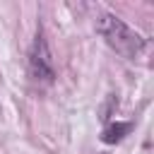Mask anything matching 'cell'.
<instances>
[{"instance_id":"obj_1","label":"cell","mask_w":154,"mask_h":154,"mask_svg":"<svg viewBox=\"0 0 154 154\" xmlns=\"http://www.w3.org/2000/svg\"><path fill=\"white\" fill-rule=\"evenodd\" d=\"M96 31L103 36V41L116 51L120 53L123 58L128 60H135L144 48H147V38L135 31L132 26H128L120 17L116 14H101L99 22H96Z\"/></svg>"},{"instance_id":"obj_2","label":"cell","mask_w":154,"mask_h":154,"mask_svg":"<svg viewBox=\"0 0 154 154\" xmlns=\"http://www.w3.org/2000/svg\"><path fill=\"white\" fill-rule=\"evenodd\" d=\"M29 77L36 84H51L55 79V67H53V58L48 51V43L43 38V34L38 31L31 48H29Z\"/></svg>"},{"instance_id":"obj_3","label":"cell","mask_w":154,"mask_h":154,"mask_svg":"<svg viewBox=\"0 0 154 154\" xmlns=\"http://www.w3.org/2000/svg\"><path fill=\"white\" fill-rule=\"evenodd\" d=\"M132 128V123H116V125H108L106 130H103V135H101V140L103 142H118V140H123V135L128 132Z\"/></svg>"}]
</instances>
